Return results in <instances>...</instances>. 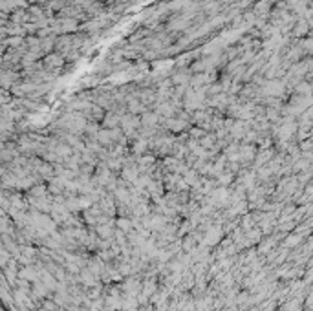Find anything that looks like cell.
<instances>
[{
    "label": "cell",
    "mask_w": 313,
    "mask_h": 311,
    "mask_svg": "<svg viewBox=\"0 0 313 311\" xmlns=\"http://www.w3.org/2000/svg\"><path fill=\"white\" fill-rule=\"evenodd\" d=\"M117 225H119V227H123V231H128V229L132 227V223L126 221V220H119V221H117Z\"/></svg>",
    "instance_id": "obj_2"
},
{
    "label": "cell",
    "mask_w": 313,
    "mask_h": 311,
    "mask_svg": "<svg viewBox=\"0 0 313 311\" xmlns=\"http://www.w3.org/2000/svg\"><path fill=\"white\" fill-rule=\"evenodd\" d=\"M22 278H28V280H35V269H31V267H26V269H22Z\"/></svg>",
    "instance_id": "obj_1"
}]
</instances>
